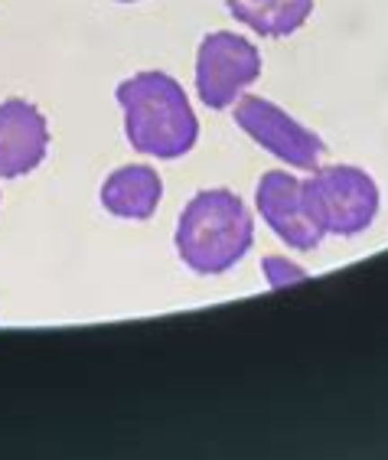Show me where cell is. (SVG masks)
I'll use <instances>...</instances> for the list:
<instances>
[{
	"label": "cell",
	"mask_w": 388,
	"mask_h": 460,
	"mask_svg": "<svg viewBox=\"0 0 388 460\" xmlns=\"http://www.w3.org/2000/svg\"><path fill=\"white\" fill-rule=\"evenodd\" d=\"M118 105L124 111V134L137 154L177 160L199 141L193 105L170 72H134L118 85Z\"/></svg>",
	"instance_id": "obj_1"
},
{
	"label": "cell",
	"mask_w": 388,
	"mask_h": 460,
	"mask_svg": "<svg viewBox=\"0 0 388 460\" xmlns=\"http://www.w3.org/2000/svg\"><path fill=\"white\" fill-rule=\"evenodd\" d=\"M255 222L232 190H203L190 199L177 226V252L196 275H222L248 255Z\"/></svg>",
	"instance_id": "obj_2"
},
{
	"label": "cell",
	"mask_w": 388,
	"mask_h": 460,
	"mask_svg": "<svg viewBox=\"0 0 388 460\" xmlns=\"http://www.w3.org/2000/svg\"><path fill=\"white\" fill-rule=\"evenodd\" d=\"M300 186L307 213L333 235H359L379 213V186L359 167H317Z\"/></svg>",
	"instance_id": "obj_3"
},
{
	"label": "cell",
	"mask_w": 388,
	"mask_h": 460,
	"mask_svg": "<svg viewBox=\"0 0 388 460\" xmlns=\"http://www.w3.org/2000/svg\"><path fill=\"white\" fill-rule=\"evenodd\" d=\"M258 79H261V53L251 40L229 30L203 36L196 49V92L206 108L225 111Z\"/></svg>",
	"instance_id": "obj_4"
},
{
	"label": "cell",
	"mask_w": 388,
	"mask_h": 460,
	"mask_svg": "<svg viewBox=\"0 0 388 460\" xmlns=\"http://www.w3.org/2000/svg\"><path fill=\"white\" fill-rule=\"evenodd\" d=\"M232 118L251 141L261 144L278 160H284L287 167L313 173L320 167L323 154H327V144L320 141V134L304 128L297 118H291L284 108H278L261 95H242L235 102Z\"/></svg>",
	"instance_id": "obj_5"
},
{
	"label": "cell",
	"mask_w": 388,
	"mask_h": 460,
	"mask_svg": "<svg viewBox=\"0 0 388 460\" xmlns=\"http://www.w3.org/2000/svg\"><path fill=\"white\" fill-rule=\"evenodd\" d=\"M255 203L261 219L268 222V229L284 245L297 248V252H313V248H320L323 235H327L317 226V219L307 213L300 180L294 173H287V170H271V173L258 180Z\"/></svg>",
	"instance_id": "obj_6"
},
{
	"label": "cell",
	"mask_w": 388,
	"mask_h": 460,
	"mask_svg": "<svg viewBox=\"0 0 388 460\" xmlns=\"http://www.w3.org/2000/svg\"><path fill=\"white\" fill-rule=\"evenodd\" d=\"M49 151V124L27 98L0 102V180L23 177Z\"/></svg>",
	"instance_id": "obj_7"
},
{
	"label": "cell",
	"mask_w": 388,
	"mask_h": 460,
	"mask_svg": "<svg viewBox=\"0 0 388 460\" xmlns=\"http://www.w3.org/2000/svg\"><path fill=\"white\" fill-rule=\"evenodd\" d=\"M160 196H163V180L147 164H131V167L115 170L101 186V206L118 219H150L157 213Z\"/></svg>",
	"instance_id": "obj_8"
},
{
	"label": "cell",
	"mask_w": 388,
	"mask_h": 460,
	"mask_svg": "<svg viewBox=\"0 0 388 460\" xmlns=\"http://www.w3.org/2000/svg\"><path fill=\"white\" fill-rule=\"evenodd\" d=\"M232 17L258 36H291L313 13V0H225Z\"/></svg>",
	"instance_id": "obj_9"
},
{
	"label": "cell",
	"mask_w": 388,
	"mask_h": 460,
	"mask_svg": "<svg viewBox=\"0 0 388 460\" xmlns=\"http://www.w3.org/2000/svg\"><path fill=\"white\" fill-rule=\"evenodd\" d=\"M265 271H268V275H271V284L304 281V268L287 265L284 258H265Z\"/></svg>",
	"instance_id": "obj_10"
},
{
	"label": "cell",
	"mask_w": 388,
	"mask_h": 460,
	"mask_svg": "<svg viewBox=\"0 0 388 460\" xmlns=\"http://www.w3.org/2000/svg\"><path fill=\"white\" fill-rule=\"evenodd\" d=\"M118 4H137V0H118Z\"/></svg>",
	"instance_id": "obj_11"
}]
</instances>
